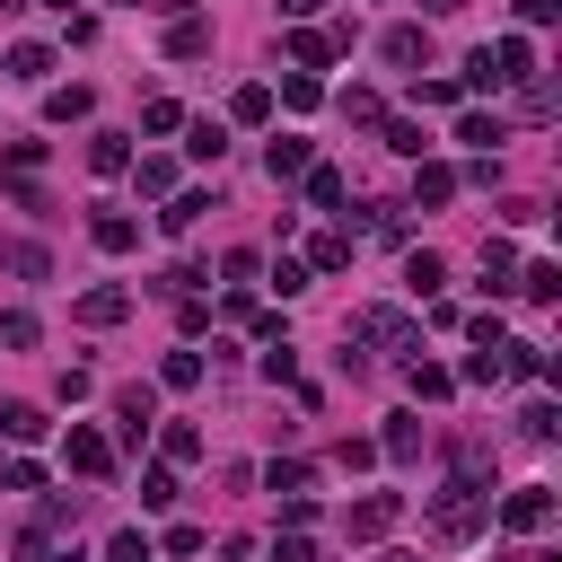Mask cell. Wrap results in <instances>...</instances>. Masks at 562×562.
<instances>
[{
    "label": "cell",
    "mask_w": 562,
    "mask_h": 562,
    "mask_svg": "<svg viewBox=\"0 0 562 562\" xmlns=\"http://www.w3.org/2000/svg\"><path fill=\"white\" fill-rule=\"evenodd\" d=\"M44 430H53V422H44L35 404H0V439H18V448H26V439H44Z\"/></svg>",
    "instance_id": "cb8c5ba5"
},
{
    "label": "cell",
    "mask_w": 562,
    "mask_h": 562,
    "mask_svg": "<svg viewBox=\"0 0 562 562\" xmlns=\"http://www.w3.org/2000/svg\"><path fill=\"white\" fill-rule=\"evenodd\" d=\"M483 290L501 299V290H518V255H509V237H492L483 246Z\"/></svg>",
    "instance_id": "ac0fdd59"
},
{
    "label": "cell",
    "mask_w": 562,
    "mask_h": 562,
    "mask_svg": "<svg viewBox=\"0 0 562 562\" xmlns=\"http://www.w3.org/2000/svg\"><path fill=\"white\" fill-rule=\"evenodd\" d=\"M501 527H509V536H536V527H553V483H518V492L501 501Z\"/></svg>",
    "instance_id": "277c9868"
},
{
    "label": "cell",
    "mask_w": 562,
    "mask_h": 562,
    "mask_svg": "<svg viewBox=\"0 0 562 562\" xmlns=\"http://www.w3.org/2000/svg\"><path fill=\"white\" fill-rule=\"evenodd\" d=\"M263 378H272V386H290V378H299V351H290V342H272V351H263Z\"/></svg>",
    "instance_id": "ee69618b"
},
{
    "label": "cell",
    "mask_w": 562,
    "mask_h": 562,
    "mask_svg": "<svg viewBox=\"0 0 562 562\" xmlns=\"http://www.w3.org/2000/svg\"><path fill=\"white\" fill-rule=\"evenodd\" d=\"M378 457L413 465V457H422V422H413V413H386V430H378Z\"/></svg>",
    "instance_id": "8fae6325"
},
{
    "label": "cell",
    "mask_w": 562,
    "mask_h": 562,
    "mask_svg": "<svg viewBox=\"0 0 562 562\" xmlns=\"http://www.w3.org/2000/svg\"><path fill=\"white\" fill-rule=\"evenodd\" d=\"M61 457H70V474H88V483H105V474H114V439H105V430H88V422H70Z\"/></svg>",
    "instance_id": "3957f363"
},
{
    "label": "cell",
    "mask_w": 562,
    "mask_h": 562,
    "mask_svg": "<svg viewBox=\"0 0 562 562\" xmlns=\"http://www.w3.org/2000/svg\"><path fill=\"white\" fill-rule=\"evenodd\" d=\"M105 562H158V553H149V536H114V544H105Z\"/></svg>",
    "instance_id": "c3c4849f"
},
{
    "label": "cell",
    "mask_w": 562,
    "mask_h": 562,
    "mask_svg": "<svg viewBox=\"0 0 562 562\" xmlns=\"http://www.w3.org/2000/svg\"><path fill=\"white\" fill-rule=\"evenodd\" d=\"M44 9H70V0H44Z\"/></svg>",
    "instance_id": "11a10c76"
},
{
    "label": "cell",
    "mask_w": 562,
    "mask_h": 562,
    "mask_svg": "<svg viewBox=\"0 0 562 562\" xmlns=\"http://www.w3.org/2000/svg\"><path fill=\"white\" fill-rule=\"evenodd\" d=\"M88 167H97V176H123V167H132V140H123V132H97V140H88Z\"/></svg>",
    "instance_id": "ffe728a7"
},
{
    "label": "cell",
    "mask_w": 562,
    "mask_h": 562,
    "mask_svg": "<svg viewBox=\"0 0 562 562\" xmlns=\"http://www.w3.org/2000/svg\"><path fill=\"white\" fill-rule=\"evenodd\" d=\"M263 483H272L281 501H307V483H316V474H307L299 457H272V465H263Z\"/></svg>",
    "instance_id": "603a6c76"
},
{
    "label": "cell",
    "mask_w": 562,
    "mask_h": 562,
    "mask_svg": "<svg viewBox=\"0 0 562 562\" xmlns=\"http://www.w3.org/2000/svg\"><path fill=\"white\" fill-rule=\"evenodd\" d=\"M307 202L316 211H342V167H307Z\"/></svg>",
    "instance_id": "d6a6232c"
},
{
    "label": "cell",
    "mask_w": 562,
    "mask_h": 562,
    "mask_svg": "<svg viewBox=\"0 0 562 562\" xmlns=\"http://www.w3.org/2000/svg\"><path fill=\"white\" fill-rule=\"evenodd\" d=\"M562 18V0H518V26H553Z\"/></svg>",
    "instance_id": "681fc988"
},
{
    "label": "cell",
    "mask_w": 562,
    "mask_h": 562,
    "mask_svg": "<svg viewBox=\"0 0 562 562\" xmlns=\"http://www.w3.org/2000/svg\"><path fill=\"white\" fill-rule=\"evenodd\" d=\"M202 53H211V26H202L193 9H184V18H167V61H202Z\"/></svg>",
    "instance_id": "9c48e42d"
},
{
    "label": "cell",
    "mask_w": 562,
    "mask_h": 562,
    "mask_svg": "<svg viewBox=\"0 0 562 562\" xmlns=\"http://www.w3.org/2000/svg\"><path fill=\"white\" fill-rule=\"evenodd\" d=\"M158 448H167V465H193V457H202V430H193V422H167Z\"/></svg>",
    "instance_id": "83f0119b"
},
{
    "label": "cell",
    "mask_w": 562,
    "mask_h": 562,
    "mask_svg": "<svg viewBox=\"0 0 562 562\" xmlns=\"http://www.w3.org/2000/svg\"><path fill=\"white\" fill-rule=\"evenodd\" d=\"M457 140H465V149H501V140H509V123H501V114H483V105H465V114H457Z\"/></svg>",
    "instance_id": "4fadbf2b"
},
{
    "label": "cell",
    "mask_w": 562,
    "mask_h": 562,
    "mask_svg": "<svg viewBox=\"0 0 562 562\" xmlns=\"http://www.w3.org/2000/svg\"><path fill=\"white\" fill-rule=\"evenodd\" d=\"M123 316H132V290H114V281L79 290V325H123Z\"/></svg>",
    "instance_id": "52a82bcc"
},
{
    "label": "cell",
    "mask_w": 562,
    "mask_h": 562,
    "mask_svg": "<svg viewBox=\"0 0 562 562\" xmlns=\"http://www.w3.org/2000/svg\"><path fill=\"white\" fill-rule=\"evenodd\" d=\"M281 105H290V114H316V105H325V79L290 70V79H281Z\"/></svg>",
    "instance_id": "d4e9b609"
},
{
    "label": "cell",
    "mask_w": 562,
    "mask_h": 562,
    "mask_svg": "<svg viewBox=\"0 0 562 562\" xmlns=\"http://www.w3.org/2000/svg\"><path fill=\"white\" fill-rule=\"evenodd\" d=\"M404 386H413L422 404H439V395H457V369H439V360H413V369H404Z\"/></svg>",
    "instance_id": "d6986e66"
},
{
    "label": "cell",
    "mask_w": 562,
    "mask_h": 562,
    "mask_svg": "<svg viewBox=\"0 0 562 562\" xmlns=\"http://www.w3.org/2000/svg\"><path fill=\"white\" fill-rule=\"evenodd\" d=\"M404 281H413V290H422V299H430V290H439V281H448V263H439V255H422V246H413V255H404Z\"/></svg>",
    "instance_id": "836d02e7"
},
{
    "label": "cell",
    "mask_w": 562,
    "mask_h": 562,
    "mask_svg": "<svg viewBox=\"0 0 562 562\" xmlns=\"http://www.w3.org/2000/svg\"><path fill=\"white\" fill-rule=\"evenodd\" d=\"M272 562H316V553H307V536H299V527H290V536H281V544H272Z\"/></svg>",
    "instance_id": "f907efd6"
},
{
    "label": "cell",
    "mask_w": 562,
    "mask_h": 562,
    "mask_svg": "<svg viewBox=\"0 0 562 562\" xmlns=\"http://www.w3.org/2000/svg\"><path fill=\"white\" fill-rule=\"evenodd\" d=\"M184 149H193V158H211V167H220V149H228V132H220V123H211V114H202V123H184Z\"/></svg>",
    "instance_id": "4dcf8cb0"
},
{
    "label": "cell",
    "mask_w": 562,
    "mask_h": 562,
    "mask_svg": "<svg viewBox=\"0 0 562 562\" xmlns=\"http://www.w3.org/2000/svg\"><path fill=\"white\" fill-rule=\"evenodd\" d=\"M378 53H386L395 70H413V61H430V35H422V26H386V35H378Z\"/></svg>",
    "instance_id": "7c38bea8"
},
{
    "label": "cell",
    "mask_w": 562,
    "mask_h": 562,
    "mask_svg": "<svg viewBox=\"0 0 562 562\" xmlns=\"http://www.w3.org/2000/svg\"><path fill=\"white\" fill-rule=\"evenodd\" d=\"M483 527H492V492H483V483H465V474H457V483H439V492H430V536L474 544Z\"/></svg>",
    "instance_id": "6da1fadb"
},
{
    "label": "cell",
    "mask_w": 562,
    "mask_h": 562,
    "mask_svg": "<svg viewBox=\"0 0 562 562\" xmlns=\"http://www.w3.org/2000/svg\"><path fill=\"white\" fill-rule=\"evenodd\" d=\"M316 9H325V0H281V18H299V26H307Z\"/></svg>",
    "instance_id": "816d5d0a"
},
{
    "label": "cell",
    "mask_w": 562,
    "mask_h": 562,
    "mask_svg": "<svg viewBox=\"0 0 562 562\" xmlns=\"http://www.w3.org/2000/svg\"><path fill=\"white\" fill-rule=\"evenodd\" d=\"M228 114H237V123H272V88H255V79H246V88L228 97Z\"/></svg>",
    "instance_id": "f546056e"
},
{
    "label": "cell",
    "mask_w": 562,
    "mask_h": 562,
    "mask_svg": "<svg viewBox=\"0 0 562 562\" xmlns=\"http://www.w3.org/2000/svg\"><path fill=\"white\" fill-rule=\"evenodd\" d=\"M334 465H342V474H360V465H378V439H342V448H334Z\"/></svg>",
    "instance_id": "f6af8a7d"
},
{
    "label": "cell",
    "mask_w": 562,
    "mask_h": 562,
    "mask_svg": "<svg viewBox=\"0 0 562 562\" xmlns=\"http://www.w3.org/2000/svg\"><path fill=\"white\" fill-rule=\"evenodd\" d=\"M501 342H509V334H501ZM501 342H474L457 378H465V386H501Z\"/></svg>",
    "instance_id": "7402d4cb"
},
{
    "label": "cell",
    "mask_w": 562,
    "mask_h": 562,
    "mask_svg": "<svg viewBox=\"0 0 562 562\" xmlns=\"http://www.w3.org/2000/svg\"><path fill=\"white\" fill-rule=\"evenodd\" d=\"M422 9H430V18H457V9H465V0H422Z\"/></svg>",
    "instance_id": "f5cc1de1"
},
{
    "label": "cell",
    "mask_w": 562,
    "mask_h": 562,
    "mask_svg": "<svg viewBox=\"0 0 562 562\" xmlns=\"http://www.w3.org/2000/svg\"><path fill=\"white\" fill-rule=\"evenodd\" d=\"M360 228H369V237H404V211H395V202H369Z\"/></svg>",
    "instance_id": "f35d334b"
},
{
    "label": "cell",
    "mask_w": 562,
    "mask_h": 562,
    "mask_svg": "<svg viewBox=\"0 0 562 562\" xmlns=\"http://www.w3.org/2000/svg\"><path fill=\"white\" fill-rule=\"evenodd\" d=\"M0 263H9L18 281H44V272H53V255H44L35 237H0Z\"/></svg>",
    "instance_id": "5bb4252c"
},
{
    "label": "cell",
    "mask_w": 562,
    "mask_h": 562,
    "mask_svg": "<svg viewBox=\"0 0 562 562\" xmlns=\"http://www.w3.org/2000/svg\"><path fill=\"white\" fill-rule=\"evenodd\" d=\"M88 237H97L105 255H132V246H140V220H132V211H97V220H88Z\"/></svg>",
    "instance_id": "30bf717a"
},
{
    "label": "cell",
    "mask_w": 562,
    "mask_h": 562,
    "mask_svg": "<svg viewBox=\"0 0 562 562\" xmlns=\"http://www.w3.org/2000/svg\"><path fill=\"white\" fill-rule=\"evenodd\" d=\"M0 70L35 88V79H53V44H9V61H0Z\"/></svg>",
    "instance_id": "2e32d148"
},
{
    "label": "cell",
    "mask_w": 562,
    "mask_h": 562,
    "mask_svg": "<svg viewBox=\"0 0 562 562\" xmlns=\"http://www.w3.org/2000/svg\"><path fill=\"white\" fill-rule=\"evenodd\" d=\"M167 501H176V474L149 465V474H140V509H167Z\"/></svg>",
    "instance_id": "ab89813d"
},
{
    "label": "cell",
    "mask_w": 562,
    "mask_h": 562,
    "mask_svg": "<svg viewBox=\"0 0 562 562\" xmlns=\"http://www.w3.org/2000/svg\"><path fill=\"white\" fill-rule=\"evenodd\" d=\"M457 193V167H439V158H413V211H439Z\"/></svg>",
    "instance_id": "8992f818"
},
{
    "label": "cell",
    "mask_w": 562,
    "mask_h": 562,
    "mask_svg": "<svg viewBox=\"0 0 562 562\" xmlns=\"http://www.w3.org/2000/svg\"><path fill=\"white\" fill-rule=\"evenodd\" d=\"M386 149H395V158H422L430 140H422V123H386Z\"/></svg>",
    "instance_id": "b9f144b4"
},
{
    "label": "cell",
    "mask_w": 562,
    "mask_h": 562,
    "mask_svg": "<svg viewBox=\"0 0 562 562\" xmlns=\"http://www.w3.org/2000/svg\"><path fill=\"white\" fill-rule=\"evenodd\" d=\"M351 263V228H325L316 246H307V272H342Z\"/></svg>",
    "instance_id": "44dd1931"
},
{
    "label": "cell",
    "mask_w": 562,
    "mask_h": 562,
    "mask_svg": "<svg viewBox=\"0 0 562 562\" xmlns=\"http://www.w3.org/2000/svg\"><path fill=\"white\" fill-rule=\"evenodd\" d=\"M518 430H527V439H553V430H562V404H544V395H536V404L518 413Z\"/></svg>",
    "instance_id": "8d00e7d4"
},
{
    "label": "cell",
    "mask_w": 562,
    "mask_h": 562,
    "mask_svg": "<svg viewBox=\"0 0 562 562\" xmlns=\"http://www.w3.org/2000/svg\"><path fill=\"white\" fill-rule=\"evenodd\" d=\"M518 114H527V123H553V88H544V70L518 79Z\"/></svg>",
    "instance_id": "f1b7e54d"
},
{
    "label": "cell",
    "mask_w": 562,
    "mask_h": 562,
    "mask_svg": "<svg viewBox=\"0 0 562 562\" xmlns=\"http://www.w3.org/2000/svg\"><path fill=\"white\" fill-rule=\"evenodd\" d=\"M290 61H299V70L316 79V70L334 61V35H316V26H290Z\"/></svg>",
    "instance_id": "9a60e30c"
},
{
    "label": "cell",
    "mask_w": 562,
    "mask_h": 562,
    "mask_svg": "<svg viewBox=\"0 0 562 562\" xmlns=\"http://www.w3.org/2000/svg\"><path fill=\"white\" fill-rule=\"evenodd\" d=\"M342 114H351V123H378V114H386V105H378V97H369V88H342Z\"/></svg>",
    "instance_id": "bcb514c9"
},
{
    "label": "cell",
    "mask_w": 562,
    "mask_h": 562,
    "mask_svg": "<svg viewBox=\"0 0 562 562\" xmlns=\"http://www.w3.org/2000/svg\"><path fill=\"white\" fill-rule=\"evenodd\" d=\"M114 422H123V439L140 448V439H149V422H158V395H149V386H123V395H114Z\"/></svg>",
    "instance_id": "ba28073f"
},
{
    "label": "cell",
    "mask_w": 562,
    "mask_h": 562,
    "mask_svg": "<svg viewBox=\"0 0 562 562\" xmlns=\"http://www.w3.org/2000/svg\"><path fill=\"white\" fill-rule=\"evenodd\" d=\"M132 184H140L149 202H167V193H176V167H167V158H140V167H132Z\"/></svg>",
    "instance_id": "1f68e13d"
},
{
    "label": "cell",
    "mask_w": 562,
    "mask_h": 562,
    "mask_svg": "<svg viewBox=\"0 0 562 562\" xmlns=\"http://www.w3.org/2000/svg\"><path fill=\"white\" fill-rule=\"evenodd\" d=\"M35 483H44L35 457H0V492H35Z\"/></svg>",
    "instance_id": "74e56055"
},
{
    "label": "cell",
    "mask_w": 562,
    "mask_h": 562,
    "mask_svg": "<svg viewBox=\"0 0 562 562\" xmlns=\"http://www.w3.org/2000/svg\"><path fill=\"white\" fill-rule=\"evenodd\" d=\"M0 342H9V351H26V342H35V316H26V307H9V316H0Z\"/></svg>",
    "instance_id": "7bdbcfd3"
},
{
    "label": "cell",
    "mask_w": 562,
    "mask_h": 562,
    "mask_svg": "<svg viewBox=\"0 0 562 562\" xmlns=\"http://www.w3.org/2000/svg\"><path fill=\"white\" fill-rule=\"evenodd\" d=\"M272 290H281V299H299V290H307V263H290V255H281V263H272Z\"/></svg>",
    "instance_id": "7dc6e473"
},
{
    "label": "cell",
    "mask_w": 562,
    "mask_h": 562,
    "mask_svg": "<svg viewBox=\"0 0 562 562\" xmlns=\"http://www.w3.org/2000/svg\"><path fill=\"white\" fill-rule=\"evenodd\" d=\"M140 132H184V105H176V97H158V105L140 114Z\"/></svg>",
    "instance_id": "60d3db41"
},
{
    "label": "cell",
    "mask_w": 562,
    "mask_h": 562,
    "mask_svg": "<svg viewBox=\"0 0 562 562\" xmlns=\"http://www.w3.org/2000/svg\"><path fill=\"white\" fill-rule=\"evenodd\" d=\"M158 386H176V395L202 386V351H167V360H158Z\"/></svg>",
    "instance_id": "4316f807"
},
{
    "label": "cell",
    "mask_w": 562,
    "mask_h": 562,
    "mask_svg": "<svg viewBox=\"0 0 562 562\" xmlns=\"http://www.w3.org/2000/svg\"><path fill=\"white\" fill-rule=\"evenodd\" d=\"M342 342H351V351H342V369H360V351H413L422 334H413V316H404V307H360V316L342 325Z\"/></svg>",
    "instance_id": "7a4b0ae2"
},
{
    "label": "cell",
    "mask_w": 562,
    "mask_h": 562,
    "mask_svg": "<svg viewBox=\"0 0 562 562\" xmlns=\"http://www.w3.org/2000/svg\"><path fill=\"white\" fill-rule=\"evenodd\" d=\"M88 105H97V97H88V88H53V97H44V114H53V123H79V114H88Z\"/></svg>",
    "instance_id": "d590c367"
},
{
    "label": "cell",
    "mask_w": 562,
    "mask_h": 562,
    "mask_svg": "<svg viewBox=\"0 0 562 562\" xmlns=\"http://www.w3.org/2000/svg\"><path fill=\"white\" fill-rule=\"evenodd\" d=\"M263 167H272V184H281V176H307L316 158H307V140H299V132H281V140L263 149Z\"/></svg>",
    "instance_id": "e0dca14e"
},
{
    "label": "cell",
    "mask_w": 562,
    "mask_h": 562,
    "mask_svg": "<svg viewBox=\"0 0 562 562\" xmlns=\"http://www.w3.org/2000/svg\"><path fill=\"white\" fill-rule=\"evenodd\" d=\"M518 290H527L536 307H553V299H562V272H553V263H527V272H518Z\"/></svg>",
    "instance_id": "e575fe53"
},
{
    "label": "cell",
    "mask_w": 562,
    "mask_h": 562,
    "mask_svg": "<svg viewBox=\"0 0 562 562\" xmlns=\"http://www.w3.org/2000/svg\"><path fill=\"white\" fill-rule=\"evenodd\" d=\"M386 562H422V553H386Z\"/></svg>",
    "instance_id": "db71d44e"
},
{
    "label": "cell",
    "mask_w": 562,
    "mask_h": 562,
    "mask_svg": "<svg viewBox=\"0 0 562 562\" xmlns=\"http://www.w3.org/2000/svg\"><path fill=\"white\" fill-rule=\"evenodd\" d=\"M202 211H211V193H167V211H158V228H176V237H184V228H193Z\"/></svg>",
    "instance_id": "484cf974"
},
{
    "label": "cell",
    "mask_w": 562,
    "mask_h": 562,
    "mask_svg": "<svg viewBox=\"0 0 562 562\" xmlns=\"http://www.w3.org/2000/svg\"><path fill=\"white\" fill-rule=\"evenodd\" d=\"M395 518H404V501H395V492H369V501H351V536H360V544H378Z\"/></svg>",
    "instance_id": "5b68a950"
}]
</instances>
